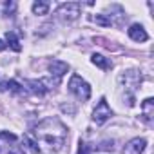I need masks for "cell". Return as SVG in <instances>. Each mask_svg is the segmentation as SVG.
<instances>
[{
	"instance_id": "obj_1",
	"label": "cell",
	"mask_w": 154,
	"mask_h": 154,
	"mask_svg": "<svg viewBox=\"0 0 154 154\" xmlns=\"http://www.w3.org/2000/svg\"><path fill=\"white\" fill-rule=\"evenodd\" d=\"M36 140L45 141L51 149H62L65 140H67V129L63 123H60L58 120L47 118L42 123H38L36 127Z\"/></svg>"
},
{
	"instance_id": "obj_2",
	"label": "cell",
	"mask_w": 154,
	"mask_h": 154,
	"mask_svg": "<svg viewBox=\"0 0 154 154\" xmlns=\"http://www.w3.org/2000/svg\"><path fill=\"white\" fill-rule=\"evenodd\" d=\"M69 91L78 100H82V102H85V100L91 98V85L82 78V76H78V74H72L71 76V80H69Z\"/></svg>"
},
{
	"instance_id": "obj_3",
	"label": "cell",
	"mask_w": 154,
	"mask_h": 154,
	"mask_svg": "<svg viewBox=\"0 0 154 154\" xmlns=\"http://www.w3.org/2000/svg\"><path fill=\"white\" fill-rule=\"evenodd\" d=\"M80 9H82V6L78 2H67V4H62L56 9V15L62 20H74V18H78Z\"/></svg>"
},
{
	"instance_id": "obj_4",
	"label": "cell",
	"mask_w": 154,
	"mask_h": 154,
	"mask_svg": "<svg viewBox=\"0 0 154 154\" xmlns=\"http://www.w3.org/2000/svg\"><path fill=\"white\" fill-rule=\"evenodd\" d=\"M111 116H112V111H111V107H109L107 100H105V98H102V100H100V103L96 105V109L93 111V120H94L98 125H102V123H105Z\"/></svg>"
},
{
	"instance_id": "obj_5",
	"label": "cell",
	"mask_w": 154,
	"mask_h": 154,
	"mask_svg": "<svg viewBox=\"0 0 154 154\" xmlns=\"http://www.w3.org/2000/svg\"><path fill=\"white\" fill-rule=\"evenodd\" d=\"M145 145H147V141L143 138H134L123 147V154H141Z\"/></svg>"
},
{
	"instance_id": "obj_6",
	"label": "cell",
	"mask_w": 154,
	"mask_h": 154,
	"mask_svg": "<svg viewBox=\"0 0 154 154\" xmlns=\"http://www.w3.org/2000/svg\"><path fill=\"white\" fill-rule=\"evenodd\" d=\"M67 71H69V65H67L65 62L53 60V62L49 63V72H51V76H56V82L62 78V76H63Z\"/></svg>"
},
{
	"instance_id": "obj_7",
	"label": "cell",
	"mask_w": 154,
	"mask_h": 154,
	"mask_svg": "<svg viewBox=\"0 0 154 154\" xmlns=\"http://www.w3.org/2000/svg\"><path fill=\"white\" fill-rule=\"evenodd\" d=\"M129 36H131L134 42H145V40H149L147 31H145V29H143V26H140V24L131 26V29H129Z\"/></svg>"
},
{
	"instance_id": "obj_8",
	"label": "cell",
	"mask_w": 154,
	"mask_h": 154,
	"mask_svg": "<svg viewBox=\"0 0 154 154\" xmlns=\"http://www.w3.org/2000/svg\"><path fill=\"white\" fill-rule=\"evenodd\" d=\"M141 111H143L145 120L150 123V122H152V116H154V100H152V98H147V100L141 103Z\"/></svg>"
},
{
	"instance_id": "obj_9",
	"label": "cell",
	"mask_w": 154,
	"mask_h": 154,
	"mask_svg": "<svg viewBox=\"0 0 154 154\" xmlns=\"http://www.w3.org/2000/svg\"><path fill=\"white\" fill-rule=\"evenodd\" d=\"M91 62H93L94 65H98L100 69H105V71L111 69V65H112V63H111L105 56H102V54H93V56H91Z\"/></svg>"
},
{
	"instance_id": "obj_10",
	"label": "cell",
	"mask_w": 154,
	"mask_h": 154,
	"mask_svg": "<svg viewBox=\"0 0 154 154\" xmlns=\"http://www.w3.org/2000/svg\"><path fill=\"white\" fill-rule=\"evenodd\" d=\"M6 40H8V45L13 49V51H20L22 49V45H20V42H18V38H17V35L13 33V31H8L6 33Z\"/></svg>"
},
{
	"instance_id": "obj_11",
	"label": "cell",
	"mask_w": 154,
	"mask_h": 154,
	"mask_svg": "<svg viewBox=\"0 0 154 154\" xmlns=\"http://www.w3.org/2000/svg\"><path fill=\"white\" fill-rule=\"evenodd\" d=\"M24 143L27 145V149H29L31 152H35V154H38V152H40V147H38V140H35L31 134H24Z\"/></svg>"
},
{
	"instance_id": "obj_12",
	"label": "cell",
	"mask_w": 154,
	"mask_h": 154,
	"mask_svg": "<svg viewBox=\"0 0 154 154\" xmlns=\"http://www.w3.org/2000/svg\"><path fill=\"white\" fill-rule=\"evenodd\" d=\"M47 11H49V2H45V0H38V2L33 4L35 15H47Z\"/></svg>"
},
{
	"instance_id": "obj_13",
	"label": "cell",
	"mask_w": 154,
	"mask_h": 154,
	"mask_svg": "<svg viewBox=\"0 0 154 154\" xmlns=\"http://www.w3.org/2000/svg\"><path fill=\"white\" fill-rule=\"evenodd\" d=\"M94 22H96L98 26H103V27H109V26L112 24V20H111L107 15H96V17H94Z\"/></svg>"
},
{
	"instance_id": "obj_14",
	"label": "cell",
	"mask_w": 154,
	"mask_h": 154,
	"mask_svg": "<svg viewBox=\"0 0 154 154\" xmlns=\"http://www.w3.org/2000/svg\"><path fill=\"white\" fill-rule=\"evenodd\" d=\"M6 87H8V89H11L13 93H18V91H20V85H18L15 80H9V82H6Z\"/></svg>"
},
{
	"instance_id": "obj_15",
	"label": "cell",
	"mask_w": 154,
	"mask_h": 154,
	"mask_svg": "<svg viewBox=\"0 0 154 154\" xmlns=\"http://www.w3.org/2000/svg\"><path fill=\"white\" fill-rule=\"evenodd\" d=\"M0 136H2L4 140H8V141H17V136H15L13 132H6V131H0Z\"/></svg>"
},
{
	"instance_id": "obj_16",
	"label": "cell",
	"mask_w": 154,
	"mask_h": 154,
	"mask_svg": "<svg viewBox=\"0 0 154 154\" xmlns=\"http://www.w3.org/2000/svg\"><path fill=\"white\" fill-rule=\"evenodd\" d=\"M4 8H6V13H9V11H13V9H15V4H13V2H11V4H8V2H6V4H4Z\"/></svg>"
},
{
	"instance_id": "obj_17",
	"label": "cell",
	"mask_w": 154,
	"mask_h": 154,
	"mask_svg": "<svg viewBox=\"0 0 154 154\" xmlns=\"http://www.w3.org/2000/svg\"><path fill=\"white\" fill-rule=\"evenodd\" d=\"M2 49H6V44H4L2 40H0V51H2Z\"/></svg>"
}]
</instances>
